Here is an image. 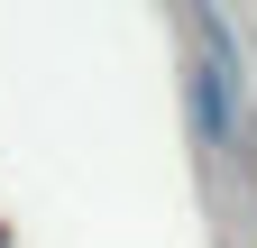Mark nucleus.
<instances>
[{
	"mask_svg": "<svg viewBox=\"0 0 257 248\" xmlns=\"http://www.w3.org/2000/svg\"><path fill=\"white\" fill-rule=\"evenodd\" d=\"M184 119H193V147L211 166L239 147V55H230L220 28H202L193 55H184Z\"/></svg>",
	"mask_w": 257,
	"mask_h": 248,
	"instance_id": "1",
	"label": "nucleus"
}]
</instances>
